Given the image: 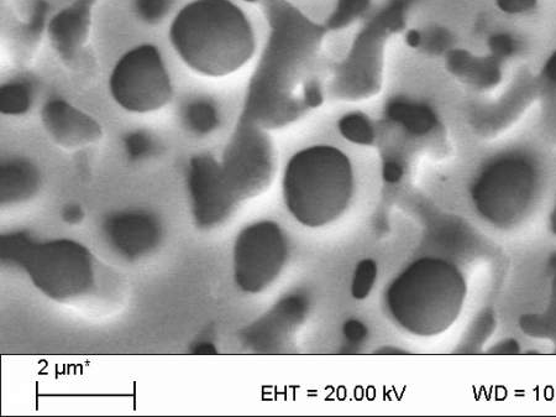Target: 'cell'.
<instances>
[{"label": "cell", "instance_id": "obj_1", "mask_svg": "<svg viewBox=\"0 0 556 417\" xmlns=\"http://www.w3.org/2000/svg\"><path fill=\"white\" fill-rule=\"evenodd\" d=\"M13 258L41 294L57 304L94 315H107L123 306L127 281L73 239L34 243L13 239Z\"/></svg>", "mask_w": 556, "mask_h": 417}, {"label": "cell", "instance_id": "obj_2", "mask_svg": "<svg viewBox=\"0 0 556 417\" xmlns=\"http://www.w3.org/2000/svg\"><path fill=\"white\" fill-rule=\"evenodd\" d=\"M173 49L198 74L223 77L238 71L254 56L253 26L230 0H193L173 19Z\"/></svg>", "mask_w": 556, "mask_h": 417}, {"label": "cell", "instance_id": "obj_3", "mask_svg": "<svg viewBox=\"0 0 556 417\" xmlns=\"http://www.w3.org/2000/svg\"><path fill=\"white\" fill-rule=\"evenodd\" d=\"M468 285L453 263L422 258L409 264L388 285V315L409 335H443L458 321L464 309Z\"/></svg>", "mask_w": 556, "mask_h": 417}, {"label": "cell", "instance_id": "obj_4", "mask_svg": "<svg viewBox=\"0 0 556 417\" xmlns=\"http://www.w3.org/2000/svg\"><path fill=\"white\" fill-rule=\"evenodd\" d=\"M282 194L288 212L302 226H328L342 217L353 197V166L338 148L303 149L287 163Z\"/></svg>", "mask_w": 556, "mask_h": 417}, {"label": "cell", "instance_id": "obj_5", "mask_svg": "<svg viewBox=\"0 0 556 417\" xmlns=\"http://www.w3.org/2000/svg\"><path fill=\"white\" fill-rule=\"evenodd\" d=\"M543 174L537 160L522 151L493 158L471 186L477 215L493 227H518L532 215L542 194Z\"/></svg>", "mask_w": 556, "mask_h": 417}, {"label": "cell", "instance_id": "obj_6", "mask_svg": "<svg viewBox=\"0 0 556 417\" xmlns=\"http://www.w3.org/2000/svg\"><path fill=\"white\" fill-rule=\"evenodd\" d=\"M109 86L114 101L133 113L157 111L172 97L170 76L160 51L149 44L128 51L118 61Z\"/></svg>", "mask_w": 556, "mask_h": 417}, {"label": "cell", "instance_id": "obj_7", "mask_svg": "<svg viewBox=\"0 0 556 417\" xmlns=\"http://www.w3.org/2000/svg\"><path fill=\"white\" fill-rule=\"evenodd\" d=\"M288 241L277 223L250 224L236 237L233 270L236 286L246 294H260L281 275L288 259Z\"/></svg>", "mask_w": 556, "mask_h": 417}, {"label": "cell", "instance_id": "obj_8", "mask_svg": "<svg viewBox=\"0 0 556 417\" xmlns=\"http://www.w3.org/2000/svg\"><path fill=\"white\" fill-rule=\"evenodd\" d=\"M225 182L236 200H244L264 190L272 175L269 144L255 133H241L224 155Z\"/></svg>", "mask_w": 556, "mask_h": 417}, {"label": "cell", "instance_id": "obj_9", "mask_svg": "<svg viewBox=\"0 0 556 417\" xmlns=\"http://www.w3.org/2000/svg\"><path fill=\"white\" fill-rule=\"evenodd\" d=\"M187 187L193 220L202 229L217 227L238 201L225 182L220 164L206 155L191 160Z\"/></svg>", "mask_w": 556, "mask_h": 417}, {"label": "cell", "instance_id": "obj_10", "mask_svg": "<svg viewBox=\"0 0 556 417\" xmlns=\"http://www.w3.org/2000/svg\"><path fill=\"white\" fill-rule=\"evenodd\" d=\"M538 102V80L528 67L519 70L497 101L476 108L474 124L484 135H497L510 129Z\"/></svg>", "mask_w": 556, "mask_h": 417}, {"label": "cell", "instance_id": "obj_11", "mask_svg": "<svg viewBox=\"0 0 556 417\" xmlns=\"http://www.w3.org/2000/svg\"><path fill=\"white\" fill-rule=\"evenodd\" d=\"M43 121L54 142L68 149L97 142L102 135L96 121L64 101L47 103Z\"/></svg>", "mask_w": 556, "mask_h": 417}, {"label": "cell", "instance_id": "obj_12", "mask_svg": "<svg viewBox=\"0 0 556 417\" xmlns=\"http://www.w3.org/2000/svg\"><path fill=\"white\" fill-rule=\"evenodd\" d=\"M96 0H75L70 7L52 18L49 35L55 48L64 57H72L88 38L91 12Z\"/></svg>", "mask_w": 556, "mask_h": 417}, {"label": "cell", "instance_id": "obj_13", "mask_svg": "<svg viewBox=\"0 0 556 417\" xmlns=\"http://www.w3.org/2000/svg\"><path fill=\"white\" fill-rule=\"evenodd\" d=\"M447 62L450 72L479 90H493L503 80L505 64L490 54L475 56L469 51L453 50L449 52Z\"/></svg>", "mask_w": 556, "mask_h": 417}, {"label": "cell", "instance_id": "obj_14", "mask_svg": "<svg viewBox=\"0 0 556 417\" xmlns=\"http://www.w3.org/2000/svg\"><path fill=\"white\" fill-rule=\"evenodd\" d=\"M108 232L119 247L144 250L154 246L159 237V226L154 218L149 216L127 215L113 218L108 224Z\"/></svg>", "mask_w": 556, "mask_h": 417}, {"label": "cell", "instance_id": "obj_15", "mask_svg": "<svg viewBox=\"0 0 556 417\" xmlns=\"http://www.w3.org/2000/svg\"><path fill=\"white\" fill-rule=\"evenodd\" d=\"M539 125L545 138L556 144V49L537 74Z\"/></svg>", "mask_w": 556, "mask_h": 417}, {"label": "cell", "instance_id": "obj_16", "mask_svg": "<svg viewBox=\"0 0 556 417\" xmlns=\"http://www.w3.org/2000/svg\"><path fill=\"white\" fill-rule=\"evenodd\" d=\"M39 185V172L28 161H12L2 168L3 203L28 200L39 190Z\"/></svg>", "mask_w": 556, "mask_h": 417}, {"label": "cell", "instance_id": "obj_17", "mask_svg": "<svg viewBox=\"0 0 556 417\" xmlns=\"http://www.w3.org/2000/svg\"><path fill=\"white\" fill-rule=\"evenodd\" d=\"M391 117L417 137L435 132L439 127L438 114L423 103H398L391 108Z\"/></svg>", "mask_w": 556, "mask_h": 417}, {"label": "cell", "instance_id": "obj_18", "mask_svg": "<svg viewBox=\"0 0 556 417\" xmlns=\"http://www.w3.org/2000/svg\"><path fill=\"white\" fill-rule=\"evenodd\" d=\"M487 49L490 55L502 64L510 62L526 54L528 50L527 41L521 35L510 30L493 31L487 38Z\"/></svg>", "mask_w": 556, "mask_h": 417}, {"label": "cell", "instance_id": "obj_19", "mask_svg": "<svg viewBox=\"0 0 556 417\" xmlns=\"http://www.w3.org/2000/svg\"><path fill=\"white\" fill-rule=\"evenodd\" d=\"M339 130L351 143L367 145L374 142L375 133L372 125L363 114H348L340 119Z\"/></svg>", "mask_w": 556, "mask_h": 417}, {"label": "cell", "instance_id": "obj_20", "mask_svg": "<svg viewBox=\"0 0 556 417\" xmlns=\"http://www.w3.org/2000/svg\"><path fill=\"white\" fill-rule=\"evenodd\" d=\"M29 88L22 83H12L2 88V112L4 114H23L30 108Z\"/></svg>", "mask_w": 556, "mask_h": 417}, {"label": "cell", "instance_id": "obj_21", "mask_svg": "<svg viewBox=\"0 0 556 417\" xmlns=\"http://www.w3.org/2000/svg\"><path fill=\"white\" fill-rule=\"evenodd\" d=\"M185 122L194 132L207 133L217 123V113L209 103H192L186 109Z\"/></svg>", "mask_w": 556, "mask_h": 417}, {"label": "cell", "instance_id": "obj_22", "mask_svg": "<svg viewBox=\"0 0 556 417\" xmlns=\"http://www.w3.org/2000/svg\"><path fill=\"white\" fill-rule=\"evenodd\" d=\"M171 4L172 0H135V9L145 23L157 24L169 13Z\"/></svg>", "mask_w": 556, "mask_h": 417}, {"label": "cell", "instance_id": "obj_23", "mask_svg": "<svg viewBox=\"0 0 556 417\" xmlns=\"http://www.w3.org/2000/svg\"><path fill=\"white\" fill-rule=\"evenodd\" d=\"M376 274V264L372 260H365V262L359 264L353 283V295L356 299H365L370 294Z\"/></svg>", "mask_w": 556, "mask_h": 417}, {"label": "cell", "instance_id": "obj_24", "mask_svg": "<svg viewBox=\"0 0 556 417\" xmlns=\"http://www.w3.org/2000/svg\"><path fill=\"white\" fill-rule=\"evenodd\" d=\"M500 12L510 17H528L537 12L539 0H493Z\"/></svg>", "mask_w": 556, "mask_h": 417}, {"label": "cell", "instance_id": "obj_25", "mask_svg": "<svg viewBox=\"0 0 556 417\" xmlns=\"http://www.w3.org/2000/svg\"><path fill=\"white\" fill-rule=\"evenodd\" d=\"M128 150L131 155L140 156L146 153L150 148V140L146 135L136 133L130 135L127 140Z\"/></svg>", "mask_w": 556, "mask_h": 417}, {"label": "cell", "instance_id": "obj_26", "mask_svg": "<svg viewBox=\"0 0 556 417\" xmlns=\"http://www.w3.org/2000/svg\"><path fill=\"white\" fill-rule=\"evenodd\" d=\"M402 168L396 163H390L385 166L384 176L388 182H396L402 177Z\"/></svg>", "mask_w": 556, "mask_h": 417}, {"label": "cell", "instance_id": "obj_27", "mask_svg": "<svg viewBox=\"0 0 556 417\" xmlns=\"http://www.w3.org/2000/svg\"><path fill=\"white\" fill-rule=\"evenodd\" d=\"M406 41L411 48H419L423 44V35L417 30H411L406 36Z\"/></svg>", "mask_w": 556, "mask_h": 417}, {"label": "cell", "instance_id": "obj_28", "mask_svg": "<svg viewBox=\"0 0 556 417\" xmlns=\"http://www.w3.org/2000/svg\"><path fill=\"white\" fill-rule=\"evenodd\" d=\"M308 101L309 104H318L321 101V96H319L318 92H309Z\"/></svg>", "mask_w": 556, "mask_h": 417}, {"label": "cell", "instance_id": "obj_29", "mask_svg": "<svg viewBox=\"0 0 556 417\" xmlns=\"http://www.w3.org/2000/svg\"><path fill=\"white\" fill-rule=\"evenodd\" d=\"M550 222H552V229L556 233V202L553 208L552 217H550Z\"/></svg>", "mask_w": 556, "mask_h": 417}, {"label": "cell", "instance_id": "obj_30", "mask_svg": "<svg viewBox=\"0 0 556 417\" xmlns=\"http://www.w3.org/2000/svg\"><path fill=\"white\" fill-rule=\"evenodd\" d=\"M243 2L255 3V2H257V0H243Z\"/></svg>", "mask_w": 556, "mask_h": 417}]
</instances>
